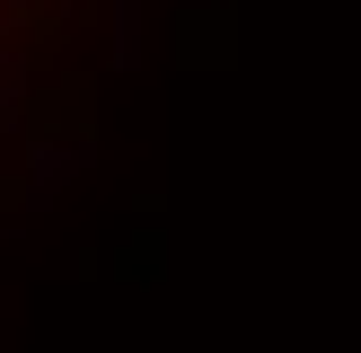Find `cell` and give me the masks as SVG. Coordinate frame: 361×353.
Masks as SVG:
<instances>
[{
    "mask_svg": "<svg viewBox=\"0 0 361 353\" xmlns=\"http://www.w3.org/2000/svg\"><path fill=\"white\" fill-rule=\"evenodd\" d=\"M71 18H80V0H0V133H9L18 106L35 97V80H44V62L62 53Z\"/></svg>",
    "mask_w": 361,
    "mask_h": 353,
    "instance_id": "cell-1",
    "label": "cell"
}]
</instances>
